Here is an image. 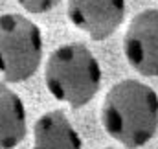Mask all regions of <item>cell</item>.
<instances>
[{
  "label": "cell",
  "mask_w": 158,
  "mask_h": 149,
  "mask_svg": "<svg viewBox=\"0 0 158 149\" xmlns=\"http://www.w3.org/2000/svg\"><path fill=\"white\" fill-rule=\"evenodd\" d=\"M33 149H83V144L64 112L50 111L33 127Z\"/></svg>",
  "instance_id": "8992f818"
},
{
  "label": "cell",
  "mask_w": 158,
  "mask_h": 149,
  "mask_svg": "<svg viewBox=\"0 0 158 149\" xmlns=\"http://www.w3.org/2000/svg\"><path fill=\"white\" fill-rule=\"evenodd\" d=\"M68 19L90 39L105 40L125 19V0H68Z\"/></svg>",
  "instance_id": "5b68a950"
},
{
  "label": "cell",
  "mask_w": 158,
  "mask_h": 149,
  "mask_svg": "<svg viewBox=\"0 0 158 149\" xmlns=\"http://www.w3.org/2000/svg\"><path fill=\"white\" fill-rule=\"evenodd\" d=\"M19 6H22L28 13L39 15V13H46L50 9H53L61 0H15Z\"/></svg>",
  "instance_id": "ba28073f"
},
{
  "label": "cell",
  "mask_w": 158,
  "mask_h": 149,
  "mask_svg": "<svg viewBox=\"0 0 158 149\" xmlns=\"http://www.w3.org/2000/svg\"><path fill=\"white\" fill-rule=\"evenodd\" d=\"M105 149H112V147H105Z\"/></svg>",
  "instance_id": "9c48e42d"
},
{
  "label": "cell",
  "mask_w": 158,
  "mask_h": 149,
  "mask_svg": "<svg viewBox=\"0 0 158 149\" xmlns=\"http://www.w3.org/2000/svg\"><path fill=\"white\" fill-rule=\"evenodd\" d=\"M26 107L17 92L0 83V149L17 147L26 138Z\"/></svg>",
  "instance_id": "52a82bcc"
},
{
  "label": "cell",
  "mask_w": 158,
  "mask_h": 149,
  "mask_svg": "<svg viewBox=\"0 0 158 149\" xmlns=\"http://www.w3.org/2000/svg\"><path fill=\"white\" fill-rule=\"evenodd\" d=\"M42 59V35L30 19L0 15V72L9 83H22L37 72Z\"/></svg>",
  "instance_id": "3957f363"
},
{
  "label": "cell",
  "mask_w": 158,
  "mask_h": 149,
  "mask_svg": "<svg viewBox=\"0 0 158 149\" xmlns=\"http://www.w3.org/2000/svg\"><path fill=\"white\" fill-rule=\"evenodd\" d=\"M44 77L55 100L79 109L98 94L101 66L85 44H64L50 53Z\"/></svg>",
  "instance_id": "7a4b0ae2"
},
{
  "label": "cell",
  "mask_w": 158,
  "mask_h": 149,
  "mask_svg": "<svg viewBox=\"0 0 158 149\" xmlns=\"http://www.w3.org/2000/svg\"><path fill=\"white\" fill-rule=\"evenodd\" d=\"M123 52L134 70L158 77V9H143L132 17L123 37Z\"/></svg>",
  "instance_id": "277c9868"
},
{
  "label": "cell",
  "mask_w": 158,
  "mask_h": 149,
  "mask_svg": "<svg viewBox=\"0 0 158 149\" xmlns=\"http://www.w3.org/2000/svg\"><path fill=\"white\" fill-rule=\"evenodd\" d=\"M101 120L105 131L119 144L142 147L158 129L156 92L136 79L119 81L105 96Z\"/></svg>",
  "instance_id": "6da1fadb"
}]
</instances>
